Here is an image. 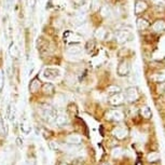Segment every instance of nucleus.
Segmentation results:
<instances>
[{"label": "nucleus", "instance_id": "f257e3e1", "mask_svg": "<svg viewBox=\"0 0 165 165\" xmlns=\"http://www.w3.org/2000/svg\"><path fill=\"white\" fill-rule=\"evenodd\" d=\"M41 116L45 121L50 123H54L55 119L57 117V111L51 106H44L41 109Z\"/></svg>", "mask_w": 165, "mask_h": 165}, {"label": "nucleus", "instance_id": "f03ea898", "mask_svg": "<svg viewBox=\"0 0 165 165\" xmlns=\"http://www.w3.org/2000/svg\"><path fill=\"white\" fill-rule=\"evenodd\" d=\"M60 70L58 69V68H54V67H47L44 68V70H43L42 72V77L43 79L45 80H58L60 77Z\"/></svg>", "mask_w": 165, "mask_h": 165}, {"label": "nucleus", "instance_id": "7ed1b4c3", "mask_svg": "<svg viewBox=\"0 0 165 165\" xmlns=\"http://www.w3.org/2000/svg\"><path fill=\"white\" fill-rule=\"evenodd\" d=\"M132 38H133V35L129 30L122 29L116 32V39L119 43H126L129 40H132Z\"/></svg>", "mask_w": 165, "mask_h": 165}, {"label": "nucleus", "instance_id": "20e7f679", "mask_svg": "<svg viewBox=\"0 0 165 165\" xmlns=\"http://www.w3.org/2000/svg\"><path fill=\"white\" fill-rule=\"evenodd\" d=\"M117 73H118L120 77H125L129 73V65L126 60H121L118 65L117 68Z\"/></svg>", "mask_w": 165, "mask_h": 165}, {"label": "nucleus", "instance_id": "39448f33", "mask_svg": "<svg viewBox=\"0 0 165 165\" xmlns=\"http://www.w3.org/2000/svg\"><path fill=\"white\" fill-rule=\"evenodd\" d=\"M124 98L128 101H135L138 98V92L135 88H128L124 93Z\"/></svg>", "mask_w": 165, "mask_h": 165}, {"label": "nucleus", "instance_id": "423d86ee", "mask_svg": "<svg viewBox=\"0 0 165 165\" xmlns=\"http://www.w3.org/2000/svg\"><path fill=\"white\" fill-rule=\"evenodd\" d=\"M64 40L69 43H76V42H80L81 40H82V37L80 36L79 34H77V32H66L64 35Z\"/></svg>", "mask_w": 165, "mask_h": 165}, {"label": "nucleus", "instance_id": "0eeeda50", "mask_svg": "<svg viewBox=\"0 0 165 165\" xmlns=\"http://www.w3.org/2000/svg\"><path fill=\"white\" fill-rule=\"evenodd\" d=\"M112 134H113V136L117 137L118 139H123V138H125V137L128 136V129H126L125 128L118 126V128H116L112 131Z\"/></svg>", "mask_w": 165, "mask_h": 165}, {"label": "nucleus", "instance_id": "6e6552de", "mask_svg": "<svg viewBox=\"0 0 165 165\" xmlns=\"http://www.w3.org/2000/svg\"><path fill=\"white\" fill-rule=\"evenodd\" d=\"M66 52H67L68 56H80L81 52H82V48L79 45H70Z\"/></svg>", "mask_w": 165, "mask_h": 165}, {"label": "nucleus", "instance_id": "1a4fd4ad", "mask_svg": "<svg viewBox=\"0 0 165 165\" xmlns=\"http://www.w3.org/2000/svg\"><path fill=\"white\" fill-rule=\"evenodd\" d=\"M124 101V95H122L121 93H117L115 94L113 96H111L109 98V103L113 106H118V105H121Z\"/></svg>", "mask_w": 165, "mask_h": 165}, {"label": "nucleus", "instance_id": "9d476101", "mask_svg": "<svg viewBox=\"0 0 165 165\" xmlns=\"http://www.w3.org/2000/svg\"><path fill=\"white\" fill-rule=\"evenodd\" d=\"M147 8H148V6H147V3L144 1V0H136V2H135V14L138 15V14L143 13V12H145L147 10Z\"/></svg>", "mask_w": 165, "mask_h": 165}, {"label": "nucleus", "instance_id": "9b49d317", "mask_svg": "<svg viewBox=\"0 0 165 165\" xmlns=\"http://www.w3.org/2000/svg\"><path fill=\"white\" fill-rule=\"evenodd\" d=\"M69 123V119L66 115H57L56 119L54 121V124H56L58 126H64V125H67Z\"/></svg>", "mask_w": 165, "mask_h": 165}, {"label": "nucleus", "instance_id": "f8f14e48", "mask_svg": "<svg viewBox=\"0 0 165 165\" xmlns=\"http://www.w3.org/2000/svg\"><path fill=\"white\" fill-rule=\"evenodd\" d=\"M107 118L111 119V120H115V121H121L123 119V113L121 112L120 110H112L108 113Z\"/></svg>", "mask_w": 165, "mask_h": 165}, {"label": "nucleus", "instance_id": "ddd939ff", "mask_svg": "<svg viewBox=\"0 0 165 165\" xmlns=\"http://www.w3.org/2000/svg\"><path fill=\"white\" fill-rule=\"evenodd\" d=\"M81 140H82V138H81V136L77 135V134H71V135H69V136L67 137V143H68V144L80 145Z\"/></svg>", "mask_w": 165, "mask_h": 165}, {"label": "nucleus", "instance_id": "4468645a", "mask_svg": "<svg viewBox=\"0 0 165 165\" xmlns=\"http://www.w3.org/2000/svg\"><path fill=\"white\" fill-rule=\"evenodd\" d=\"M152 28L156 32H162L165 30V22L164 21H156L152 25Z\"/></svg>", "mask_w": 165, "mask_h": 165}, {"label": "nucleus", "instance_id": "2eb2a0df", "mask_svg": "<svg viewBox=\"0 0 165 165\" xmlns=\"http://www.w3.org/2000/svg\"><path fill=\"white\" fill-rule=\"evenodd\" d=\"M39 88H40V81L39 79H32L30 81V84H29V91L31 93H36L37 91H39Z\"/></svg>", "mask_w": 165, "mask_h": 165}, {"label": "nucleus", "instance_id": "dca6fc26", "mask_svg": "<svg viewBox=\"0 0 165 165\" xmlns=\"http://www.w3.org/2000/svg\"><path fill=\"white\" fill-rule=\"evenodd\" d=\"M83 23H85V14L84 13H78L76 14L75 19H73V24L77 25V26H80Z\"/></svg>", "mask_w": 165, "mask_h": 165}, {"label": "nucleus", "instance_id": "f3484780", "mask_svg": "<svg viewBox=\"0 0 165 165\" xmlns=\"http://www.w3.org/2000/svg\"><path fill=\"white\" fill-rule=\"evenodd\" d=\"M136 24H137V28L140 29V30H145L149 27V22L145 19H138Z\"/></svg>", "mask_w": 165, "mask_h": 165}, {"label": "nucleus", "instance_id": "a211bd4d", "mask_svg": "<svg viewBox=\"0 0 165 165\" xmlns=\"http://www.w3.org/2000/svg\"><path fill=\"white\" fill-rule=\"evenodd\" d=\"M42 91L44 94L47 95H52L54 93V85L51 84V83H45L44 85L42 86Z\"/></svg>", "mask_w": 165, "mask_h": 165}, {"label": "nucleus", "instance_id": "6ab92c4d", "mask_svg": "<svg viewBox=\"0 0 165 165\" xmlns=\"http://www.w3.org/2000/svg\"><path fill=\"white\" fill-rule=\"evenodd\" d=\"M106 30L104 29V28H98L97 30L95 31V34H94V36H95L96 39H98V40H103V39H105V36H106Z\"/></svg>", "mask_w": 165, "mask_h": 165}, {"label": "nucleus", "instance_id": "aec40b11", "mask_svg": "<svg viewBox=\"0 0 165 165\" xmlns=\"http://www.w3.org/2000/svg\"><path fill=\"white\" fill-rule=\"evenodd\" d=\"M100 14L104 17H109L111 15V9L108 6H104L100 9Z\"/></svg>", "mask_w": 165, "mask_h": 165}, {"label": "nucleus", "instance_id": "412c9836", "mask_svg": "<svg viewBox=\"0 0 165 165\" xmlns=\"http://www.w3.org/2000/svg\"><path fill=\"white\" fill-rule=\"evenodd\" d=\"M153 79L156 81V82H164L165 81V70H162L156 73V76L153 77Z\"/></svg>", "mask_w": 165, "mask_h": 165}, {"label": "nucleus", "instance_id": "4be33fe9", "mask_svg": "<svg viewBox=\"0 0 165 165\" xmlns=\"http://www.w3.org/2000/svg\"><path fill=\"white\" fill-rule=\"evenodd\" d=\"M140 112H141V116H143L144 118H146V119H149L151 117V115H152L150 108L147 107V106H146V107H144V108H141Z\"/></svg>", "mask_w": 165, "mask_h": 165}, {"label": "nucleus", "instance_id": "5701e85b", "mask_svg": "<svg viewBox=\"0 0 165 165\" xmlns=\"http://www.w3.org/2000/svg\"><path fill=\"white\" fill-rule=\"evenodd\" d=\"M148 161L149 162H154V161H158L160 160V154L158 152H151L150 154H148Z\"/></svg>", "mask_w": 165, "mask_h": 165}, {"label": "nucleus", "instance_id": "b1692460", "mask_svg": "<svg viewBox=\"0 0 165 165\" xmlns=\"http://www.w3.org/2000/svg\"><path fill=\"white\" fill-rule=\"evenodd\" d=\"M21 129H22V132H24L25 134H28L30 132V125L27 122H23L21 124Z\"/></svg>", "mask_w": 165, "mask_h": 165}, {"label": "nucleus", "instance_id": "393cba45", "mask_svg": "<svg viewBox=\"0 0 165 165\" xmlns=\"http://www.w3.org/2000/svg\"><path fill=\"white\" fill-rule=\"evenodd\" d=\"M78 32L79 34H86L88 32V25H86V23H83L82 25L78 26Z\"/></svg>", "mask_w": 165, "mask_h": 165}, {"label": "nucleus", "instance_id": "a878e982", "mask_svg": "<svg viewBox=\"0 0 165 165\" xmlns=\"http://www.w3.org/2000/svg\"><path fill=\"white\" fill-rule=\"evenodd\" d=\"M10 53H11L12 56H17L19 55V50H17V48L15 45L12 44L11 48H10Z\"/></svg>", "mask_w": 165, "mask_h": 165}, {"label": "nucleus", "instance_id": "bb28decb", "mask_svg": "<svg viewBox=\"0 0 165 165\" xmlns=\"http://www.w3.org/2000/svg\"><path fill=\"white\" fill-rule=\"evenodd\" d=\"M121 153H122V149H121V148H115L112 150V156H115V158H116V156H119Z\"/></svg>", "mask_w": 165, "mask_h": 165}, {"label": "nucleus", "instance_id": "cd10ccee", "mask_svg": "<svg viewBox=\"0 0 165 165\" xmlns=\"http://www.w3.org/2000/svg\"><path fill=\"white\" fill-rule=\"evenodd\" d=\"M153 3L156 7H164L165 6V0H153Z\"/></svg>", "mask_w": 165, "mask_h": 165}, {"label": "nucleus", "instance_id": "c85d7f7f", "mask_svg": "<svg viewBox=\"0 0 165 165\" xmlns=\"http://www.w3.org/2000/svg\"><path fill=\"white\" fill-rule=\"evenodd\" d=\"M108 92L119 93V92H120V88H119V86H109V88H108Z\"/></svg>", "mask_w": 165, "mask_h": 165}, {"label": "nucleus", "instance_id": "c756f323", "mask_svg": "<svg viewBox=\"0 0 165 165\" xmlns=\"http://www.w3.org/2000/svg\"><path fill=\"white\" fill-rule=\"evenodd\" d=\"M3 73H2V70H0V92L3 88Z\"/></svg>", "mask_w": 165, "mask_h": 165}, {"label": "nucleus", "instance_id": "7c9ffc66", "mask_svg": "<svg viewBox=\"0 0 165 165\" xmlns=\"http://www.w3.org/2000/svg\"><path fill=\"white\" fill-rule=\"evenodd\" d=\"M13 2H14V0H6V3H7L8 9H11V7L13 6Z\"/></svg>", "mask_w": 165, "mask_h": 165}, {"label": "nucleus", "instance_id": "2f4dec72", "mask_svg": "<svg viewBox=\"0 0 165 165\" xmlns=\"http://www.w3.org/2000/svg\"><path fill=\"white\" fill-rule=\"evenodd\" d=\"M35 4H36V0H29V6L34 9L35 8Z\"/></svg>", "mask_w": 165, "mask_h": 165}, {"label": "nucleus", "instance_id": "473e14b6", "mask_svg": "<svg viewBox=\"0 0 165 165\" xmlns=\"http://www.w3.org/2000/svg\"><path fill=\"white\" fill-rule=\"evenodd\" d=\"M60 165H68V164H66V163H62V164H60Z\"/></svg>", "mask_w": 165, "mask_h": 165}, {"label": "nucleus", "instance_id": "72a5a7b5", "mask_svg": "<svg viewBox=\"0 0 165 165\" xmlns=\"http://www.w3.org/2000/svg\"><path fill=\"white\" fill-rule=\"evenodd\" d=\"M103 165H108V164H103Z\"/></svg>", "mask_w": 165, "mask_h": 165}]
</instances>
